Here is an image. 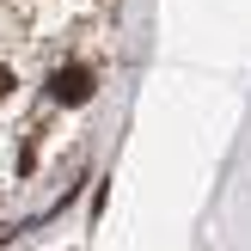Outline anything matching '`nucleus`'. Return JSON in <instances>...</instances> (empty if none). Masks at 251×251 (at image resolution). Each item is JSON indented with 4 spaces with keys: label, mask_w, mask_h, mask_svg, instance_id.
<instances>
[{
    "label": "nucleus",
    "mask_w": 251,
    "mask_h": 251,
    "mask_svg": "<svg viewBox=\"0 0 251 251\" xmlns=\"http://www.w3.org/2000/svg\"><path fill=\"white\" fill-rule=\"evenodd\" d=\"M92 92H98V68H86V61H68V68L49 80V98H55V104H86Z\"/></svg>",
    "instance_id": "f257e3e1"
},
{
    "label": "nucleus",
    "mask_w": 251,
    "mask_h": 251,
    "mask_svg": "<svg viewBox=\"0 0 251 251\" xmlns=\"http://www.w3.org/2000/svg\"><path fill=\"white\" fill-rule=\"evenodd\" d=\"M6 92H12V74H6V68H0V98H6Z\"/></svg>",
    "instance_id": "f03ea898"
}]
</instances>
